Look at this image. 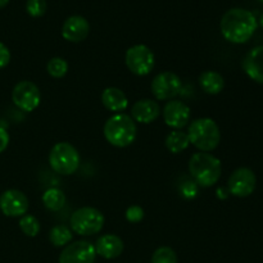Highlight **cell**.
<instances>
[{
  "label": "cell",
  "mask_w": 263,
  "mask_h": 263,
  "mask_svg": "<svg viewBox=\"0 0 263 263\" xmlns=\"http://www.w3.org/2000/svg\"><path fill=\"white\" fill-rule=\"evenodd\" d=\"M12 100L15 107L23 112H33L40 105V90L33 82L21 81L13 87Z\"/></svg>",
  "instance_id": "cell-10"
},
{
  "label": "cell",
  "mask_w": 263,
  "mask_h": 263,
  "mask_svg": "<svg viewBox=\"0 0 263 263\" xmlns=\"http://www.w3.org/2000/svg\"><path fill=\"white\" fill-rule=\"evenodd\" d=\"M199 85L207 94L217 95L225 87V79L216 71H205L199 76Z\"/></svg>",
  "instance_id": "cell-19"
},
{
  "label": "cell",
  "mask_w": 263,
  "mask_h": 263,
  "mask_svg": "<svg viewBox=\"0 0 263 263\" xmlns=\"http://www.w3.org/2000/svg\"><path fill=\"white\" fill-rule=\"evenodd\" d=\"M66 194L58 187H50L43 194V204L51 212H58L66 204Z\"/></svg>",
  "instance_id": "cell-21"
},
{
  "label": "cell",
  "mask_w": 263,
  "mask_h": 263,
  "mask_svg": "<svg viewBox=\"0 0 263 263\" xmlns=\"http://www.w3.org/2000/svg\"><path fill=\"white\" fill-rule=\"evenodd\" d=\"M256 174L248 167H239L228 180V189L231 195L236 198H247L256 190Z\"/></svg>",
  "instance_id": "cell-9"
},
{
  "label": "cell",
  "mask_w": 263,
  "mask_h": 263,
  "mask_svg": "<svg viewBox=\"0 0 263 263\" xmlns=\"http://www.w3.org/2000/svg\"><path fill=\"white\" fill-rule=\"evenodd\" d=\"M126 220L131 223L140 222L144 218V210L140 205H131L126 210Z\"/></svg>",
  "instance_id": "cell-27"
},
{
  "label": "cell",
  "mask_w": 263,
  "mask_h": 263,
  "mask_svg": "<svg viewBox=\"0 0 263 263\" xmlns=\"http://www.w3.org/2000/svg\"><path fill=\"white\" fill-rule=\"evenodd\" d=\"M151 89L157 100H172L181 92L182 81L174 72H161L153 79Z\"/></svg>",
  "instance_id": "cell-8"
},
{
  "label": "cell",
  "mask_w": 263,
  "mask_h": 263,
  "mask_svg": "<svg viewBox=\"0 0 263 263\" xmlns=\"http://www.w3.org/2000/svg\"><path fill=\"white\" fill-rule=\"evenodd\" d=\"M10 62V51L3 43H0V69L7 67Z\"/></svg>",
  "instance_id": "cell-29"
},
{
  "label": "cell",
  "mask_w": 263,
  "mask_h": 263,
  "mask_svg": "<svg viewBox=\"0 0 263 263\" xmlns=\"http://www.w3.org/2000/svg\"><path fill=\"white\" fill-rule=\"evenodd\" d=\"M190 144L200 152H212L221 141V131L215 120L208 117L197 118L189 125L187 130Z\"/></svg>",
  "instance_id": "cell-4"
},
{
  "label": "cell",
  "mask_w": 263,
  "mask_h": 263,
  "mask_svg": "<svg viewBox=\"0 0 263 263\" xmlns=\"http://www.w3.org/2000/svg\"><path fill=\"white\" fill-rule=\"evenodd\" d=\"M28 207V198L21 190L9 189L0 195V210L7 217H22L27 213Z\"/></svg>",
  "instance_id": "cell-12"
},
{
  "label": "cell",
  "mask_w": 263,
  "mask_h": 263,
  "mask_svg": "<svg viewBox=\"0 0 263 263\" xmlns=\"http://www.w3.org/2000/svg\"><path fill=\"white\" fill-rule=\"evenodd\" d=\"M97 258L94 244L87 240H77L69 243L61 252L59 263H94Z\"/></svg>",
  "instance_id": "cell-11"
},
{
  "label": "cell",
  "mask_w": 263,
  "mask_h": 263,
  "mask_svg": "<svg viewBox=\"0 0 263 263\" xmlns=\"http://www.w3.org/2000/svg\"><path fill=\"white\" fill-rule=\"evenodd\" d=\"M163 121L167 126L174 130H181L190 122V110L189 105L185 104L181 100H168L163 107Z\"/></svg>",
  "instance_id": "cell-13"
},
{
  "label": "cell",
  "mask_w": 263,
  "mask_h": 263,
  "mask_svg": "<svg viewBox=\"0 0 263 263\" xmlns=\"http://www.w3.org/2000/svg\"><path fill=\"white\" fill-rule=\"evenodd\" d=\"M94 247L97 256L103 257L105 259L117 258L122 254L123 249H125L123 240L115 234H107V235L100 236Z\"/></svg>",
  "instance_id": "cell-17"
},
{
  "label": "cell",
  "mask_w": 263,
  "mask_h": 263,
  "mask_svg": "<svg viewBox=\"0 0 263 263\" xmlns=\"http://www.w3.org/2000/svg\"><path fill=\"white\" fill-rule=\"evenodd\" d=\"M189 172L198 186L211 187L217 184L222 174L221 161L211 153L199 152L193 154L189 161Z\"/></svg>",
  "instance_id": "cell-2"
},
{
  "label": "cell",
  "mask_w": 263,
  "mask_h": 263,
  "mask_svg": "<svg viewBox=\"0 0 263 263\" xmlns=\"http://www.w3.org/2000/svg\"><path fill=\"white\" fill-rule=\"evenodd\" d=\"M20 229L26 236H30V238H35L39 233H40V222H39L37 218L32 215L22 216L20 220Z\"/></svg>",
  "instance_id": "cell-24"
},
{
  "label": "cell",
  "mask_w": 263,
  "mask_h": 263,
  "mask_svg": "<svg viewBox=\"0 0 263 263\" xmlns=\"http://www.w3.org/2000/svg\"><path fill=\"white\" fill-rule=\"evenodd\" d=\"M46 71L54 79H62L68 72V63L64 58L61 57H54L46 64Z\"/></svg>",
  "instance_id": "cell-23"
},
{
  "label": "cell",
  "mask_w": 263,
  "mask_h": 263,
  "mask_svg": "<svg viewBox=\"0 0 263 263\" xmlns=\"http://www.w3.org/2000/svg\"><path fill=\"white\" fill-rule=\"evenodd\" d=\"M258 2H262L263 3V0H258Z\"/></svg>",
  "instance_id": "cell-33"
},
{
  "label": "cell",
  "mask_w": 263,
  "mask_h": 263,
  "mask_svg": "<svg viewBox=\"0 0 263 263\" xmlns=\"http://www.w3.org/2000/svg\"><path fill=\"white\" fill-rule=\"evenodd\" d=\"M151 263H177L176 252L170 247H159L154 251Z\"/></svg>",
  "instance_id": "cell-25"
},
{
  "label": "cell",
  "mask_w": 263,
  "mask_h": 263,
  "mask_svg": "<svg viewBox=\"0 0 263 263\" xmlns=\"http://www.w3.org/2000/svg\"><path fill=\"white\" fill-rule=\"evenodd\" d=\"M161 115V107L153 99H140L134 103L131 108V118L135 122L149 125Z\"/></svg>",
  "instance_id": "cell-15"
},
{
  "label": "cell",
  "mask_w": 263,
  "mask_h": 263,
  "mask_svg": "<svg viewBox=\"0 0 263 263\" xmlns=\"http://www.w3.org/2000/svg\"><path fill=\"white\" fill-rule=\"evenodd\" d=\"M90 32V23L82 15H71L62 26V36L69 43H81Z\"/></svg>",
  "instance_id": "cell-14"
},
{
  "label": "cell",
  "mask_w": 263,
  "mask_h": 263,
  "mask_svg": "<svg viewBox=\"0 0 263 263\" xmlns=\"http://www.w3.org/2000/svg\"><path fill=\"white\" fill-rule=\"evenodd\" d=\"M46 0H27L26 3V10L31 17H43L46 12Z\"/></svg>",
  "instance_id": "cell-26"
},
{
  "label": "cell",
  "mask_w": 263,
  "mask_h": 263,
  "mask_svg": "<svg viewBox=\"0 0 263 263\" xmlns=\"http://www.w3.org/2000/svg\"><path fill=\"white\" fill-rule=\"evenodd\" d=\"M8 145H9V134L5 128L0 127V153H3L8 148Z\"/></svg>",
  "instance_id": "cell-30"
},
{
  "label": "cell",
  "mask_w": 263,
  "mask_h": 263,
  "mask_svg": "<svg viewBox=\"0 0 263 263\" xmlns=\"http://www.w3.org/2000/svg\"><path fill=\"white\" fill-rule=\"evenodd\" d=\"M104 222V215L99 210L94 207H81L72 213L69 218V228L72 233L90 236L100 233Z\"/></svg>",
  "instance_id": "cell-6"
},
{
  "label": "cell",
  "mask_w": 263,
  "mask_h": 263,
  "mask_svg": "<svg viewBox=\"0 0 263 263\" xmlns=\"http://www.w3.org/2000/svg\"><path fill=\"white\" fill-rule=\"evenodd\" d=\"M258 22L254 14L243 8L229 9L222 15L220 30L225 40L233 44H244L254 35Z\"/></svg>",
  "instance_id": "cell-1"
},
{
  "label": "cell",
  "mask_w": 263,
  "mask_h": 263,
  "mask_svg": "<svg viewBox=\"0 0 263 263\" xmlns=\"http://www.w3.org/2000/svg\"><path fill=\"white\" fill-rule=\"evenodd\" d=\"M182 197L187 198V199H192V198H195L198 194V185L197 182L193 180V181H187L182 185Z\"/></svg>",
  "instance_id": "cell-28"
},
{
  "label": "cell",
  "mask_w": 263,
  "mask_h": 263,
  "mask_svg": "<svg viewBox=\"0 0 263 263\" xmlns=\"http://www.w3.org/2000/svg\"><path fill=\"white\" fill-rule=\"evenodd\" d=\"M126 66L131 73L136 76H146L151 73L156 64L154 53L144 44H138L127 49L125 55Z\"/></svg>",
  "instance_id": "cell-7"
},
{
  "label": "cell",
  "mask_w": 263,
  "mask_h": 263,
  "mask_svg": "<svg viewBox=\"0 0 263 263\" xmlns=\"http://www.w3.org/2000/svg\"><path fill=\"white\" fill-rule=\"evenodd\" d=\"M72 238H73V235H72L71 228L66 225H55L49 231V241L57 248L68 246Z\"/></svg>",
  "instance_id": "cell-22"
},
{
  "label": "cell",
  "mask_w": 263,
  "mask_h": 263,
  "mask_svg": "<svg viewBox=\"0 0 263 263\" xmlns=\"http://www.w3.org/2000/svg\"><path fill=\"white\" fill-rule=\"evenodd\" d=\"M102 99L103 105L107 108L108 110L116 113H122L123 110L127 109L128 107V99L126 97L125 92L118 87H107L103 90L102 92Z\"/></svg>",
  "instance_id": "cell-18"
},
{
  "label": "cell",
  "mask_w": 263,
  "mask_h": 263,
  "mask_svg": "<svg viewBox=\"0 0 263 263\" xmlns=\"http://www.w3.org/2000/svg\"><path fill=\"white\" fill-rule=\"evenodd\" d=\"M259 25H261V27L263 28V14L261 15V18H259Z\"/></svg>",
  "instance_id": "cell-32"
},
{
  "label": "cell",
  "mask_w": 263,
  "mask_h": 263,
  "mask_svg": "<svg viewBox=\"0 0 263 263\" xmlns=\"http://www.w3.org/2000/svg\"><path fill=\"white\" fill-rule=\"evenodd\" d=\"M49 164L54 172L63 176L73 175L80 167V154L67 141L57 143L49 153Z\"/></svg>",
  "instance_id": "cell-5"
},
{
  "label": "cell",
  "mask_w": 263,
  "mask_h": 263,
  "mask_svg": "<svg viewBox=\"0 0 263 263\" xmlns=\"http://www.w3.org/2000/svg\"><path fill=\"white\" fill-rule=\"evenodd\" d=\"M104 138L110 145L116 148H127L135 141L138 135L136 122L131 116L125 113H116L110 116L104 123Z\"/></svg>",
  "instance_id": "cell-3"
},
{
  "label": "cell",
  "mask_w": 263,
  "mask_h": 263,
  "mask_svg": "<svg viewBox=\"0 0 263 263\" xmlns=\"http://www.w3.org/2000/svg\"><path fill=\"white\" fill-rule=\"evenodd\" d=\"M164 145H166L167 151L172 154H179L187 149L190 145L189 136L187 133H184L182 130H172L168 135L166 136L164 140Z\"/></svg>",
  "instance_id": "cell-20"
},
{
  "label": "cell",
  "mask_w": 263,
  "mask_h": 263,
  "mask_svg": "<svg viewBox=\"0 0 263 263\" xmlns=\"http://www.w3.org/2000/svg\"><path fill=\"white\" fill-rule=\"evenodd\" d=\"M243 69L249 79L263 85V45L256 46L246 54L243 59Z\"/></svg>",
  "instance_id": "cell-16"
},
{
  "label": "cell",
  "mask_w": 263,
  "mask_h": 263,
  "mask_svg": "<svg viewBox=\"0 0 263 263\" xmlns=\"http://www.w3.org/2000/svg\"><path fill=\"white\" fill-rule=\"evenodd\" d=\"M9 0H0V9H3L4 7H7Z\"/></svg>",
  "instance_id": "cell-31"
}]
</instances>
